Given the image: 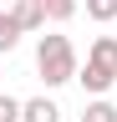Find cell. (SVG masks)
Segmentation results:
<instances>
[{"label": "cell", "instance_id": "6da1fadb", "mask_svg": "<svg viewBox=\"0 0 117 122\" xmlns=\"http://www.w3.org/2000/svg\"><path fill=\"white\" fill-rule=\"evenodd\" d=\"M36 71H41V81L46 86H66V81H76V46H71L66 36H41L36 46Z\"/></svg>", "mask_w": 117, "mask_h": 122}, {"label": "cell", "instance_id": "ba28073f", "mask_svg": "<svg viewBox=\"0 0 117 122\" xmlns=\"http://www.w3.org/2000/svg\"><path fill=\"white\" fill-rule=\"evenodd\" d=\"M86 15L97 25H117V0H86Z\"/></svg>", "mask_w": 117, "mask_h": 122}, {"label": "cell", "instance_id": "3957f363", "mask_svg": "<svg viewBox=\"0 0 117 122\" xmlns=\"http://www.w3.org/2000/svg\"><path fill=\"white\" fill-rule=\"evenodd\" d=\"M10 15H15L25 30H41V25L51 20V15H46V0H15V5H10Z\"/></svg>", "mask_w": 117, "mask_h": 122}, {"label": "cell", "instance_id": "8992f818", "mask_svg": "<svg viewBox=\"0 0 117 122\" xmlns=\"http://www.w3.org/2000/svg\"><path fill=\"white\" fill-rule=\"evenodd\" d=\"M20 36H25V25H20L10 10H0V51H15V46H20Z\"/></svg>", "mask_w": 117, "mask_h": 122}, {"label": "cell", "instance_id": "5b68a950", "mask_svg": "<svg viewBox=\"0 0 117 122\" xmlns=\"http://www.w3.org/2000/svg\"><path fill=\"white\" fill-rule=\"evenodd\" d=\"M76 81H81L86 92H92V97H102V92H107V86H117V76H107V71H97L92 61H86V66L76 71Z\"/></svg>", "mask_w": 117, "mask_h": 122}, {"label": "cell", "instance_id": "7a4b0ae2", "mask_svg": "<svg viewBox=\"0 0 117 122\" xmlns=\"http://www.w3.org/2000/svg\"><path fill=\"white\" fill-rule=\"evenodd\" d=\"M86 61H92L97 71L117 76V36H97V41H92V51H86Z\"/></svg>", "mask_w": 117, "mask_h": 122}, {"label": "cell", "instance_id": "9c48e42d", "mask_svg": "<svg viewBox=\"0 0 117 122\" xmlns=\"http://www.w3.org/2000/svg\"><path fill=\"white\" fill-rule=\"evenodd\" d=\"M76 5H81V0H46V15L61 25V20H71V15H76Z\"/></svg>", "mask_w": 117, "mask_h": 122}, {"label": "cell", "instance_id": "277c9868", "mask_svg": "<svg viewBox=\"0 0 117 122\" xmlns=\"http://www.w3.org/2000/svg\"><path fill=\"white\" fill-rule=\"evenodd\" d=\"M20 122H61V107H56L51 97H31L20 107Z\"/></svg>", "mask_w": 117, "mask_h": 122}, {"label": "cell", "instance_id": "52a82bcc", "mask_svg": "<svg viewBox=\"0 0 117 122\" xmlns=\"http://www.w3.org/2000/svg\"><path fill=\"white\" fill-rule=\"evenodd\" d=\"M81 122H117V107H112L107 97H92L86 112H81Z\"/></svg>", "mask_w": 117, "mask_h": 122}, {"label": "cell", "instance_id": "30bf717a", "mask_svg": "<svg viewBox=\"0 0 117 122\" xmlns=\"http://www.w3.org/2000/svg\"><path fill=\"white\" fill-rule=\"evenodd\" d=\"M20 107H25V102H15V97H0V122H20Z\"/></svg>", "mask_w": 117, "mask_h": 122}]
</instances>
